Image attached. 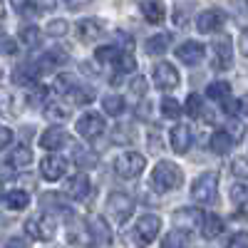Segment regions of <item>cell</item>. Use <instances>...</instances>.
Masks as SVG:
<instances>
[{
  "label": "cell",
  "mask_w": 248,
  "mask_h": 248,
  "mask_svg": "<svg viewBox=\"0 0 248 248\" xmlns=\"http://www.w3.org/2000/svg\"><path fill=\"white\" fill-rule=\"evenodd\" d=\"M181 181H184V171L171 161H159L156 167L152 169V186L156 191H161V194L179 189Z\"/></svg>",
  "instance_id": "1"
},
{
  "label": "cell",
  "mask_w": 248,
  "mask_h": 248,
  "mask_svg": "<svg viewBox=\"0 0 248 248\" xmlns=\"http://www.w3.org/2000/svg\"><path fill=\"white\" fill-rule=\"evenodd\" d=\"M159 231H161V218L156 216V214H144L137 223H134V243L139 246V248H147V246H152V241L159 236Z\"/></svg>",
  "instance_id": "2"
},
{
  "label": "cell",
  "mask_w": 248,
  "mask_h": 248,
  "mask_svg": "<svg viewBox=\"0 0 248 248\" xmlns=\"http://www.w3.org/2000/svg\"><path fill=\"white\" fill-rule=\"evenodd\" d=\"M144 169H147V159L139 152H122L114 159V171L122 179H137Z\"/></svg>",
  "instance_id": "3"
},
{
  "label": "cell",
  "mask_w": 248,
  "mask_h": 248,
  "mask_svg": "<svg viewBox=\"0 0 248 248\" xmlns=\"http://www.w3.org/2000/svg\"><path fill=\"white\" fill-rule=\"evenodd\" d=\"M218 189V174L216 171H203L191 184V199L196 203H211Z\"/></svg>",
  "instance_id": "4"
},
{
  "label": "cell",
  "mask_w": 248,
  "mask_h": 248,
  "mask_svg": "<svg viewBox=\"0 0 248 248\" xmlns=\"http://www.w3.org/2000/svg\"><path fill=\"white\" fill-rule=\"evenodd\" d=\"M25 231L35 241H52L57 233V221L52 218V214H40L25 221Z\"/></svg>",
  "instance_id": "5"
},
{
  "label": "cell",
  "mask_w": 248,
  "mask_h": 248,
  "mask_svg": "<svg viewBox=\"0 0 248 248\" xmlns=\"http://www.w3.org/2000/svg\"><path fill=\"white\" fill-rule=\"evenodd\" d=\"M134 211V199L124 191H112L107 199V214L114 218V223H124Z\"/></svg>",
  "instance_id": "6"
},
{
  "label": "cell",
  "mask_w": 248,
  "mask_h": 248,
  "mask_svg": "<svg viewBox=\"0 0 248 248\" xmlns=\"http://www.w3.org/2000/svg\"><path fill=\"white\" fill-rule=\"evenodd\" d=\"M75 129H77V134H79L82 139L92 141V139L102 137V132L107 129V122H105V117H102L99 112H87V114H82V117L77 119Z\"/></svg>",
  "instance_id": "7"
},
{
  "label": "cell",
  "mask_w": 248,
  "mask_h": 248,
  "mask_svg": "<svg viewBox=\"0 0 248 248\" xmlns=\"http://www.w3.org/2000/svg\"><path fill=\"white\" fill-rule=\"evenodd\" d=\"M67 171H70V164H67L65 156H60V154H50V156H45L43 161H40V174H43V179L50 181V184L65 179Z\"/></svg>",
  "instance_id": "8"
},
{
  "label": "cell",
  "mask_w": 248,
  "mask_h": 248,
  "mask_svg": "<svg viewBox=\"0 0 248 248\" xmlns=\"http://www.w3.org/2000/svg\"><path fill=\"white\" fill-rule=\"evenodd\" d=\"M152 77H154V85L159 90H176L179 87V70L171 65V62H159V65L152 70Z\"/></svg>",
  "instance_id": "9"
},
{
  "label": "cell",
  "mask_w": 248,
  "mask_h": 248,
  "mask_svg": "<svg viewBox=\"0 0 248 248\" xmlns=\"http://www.w3.org/2000/svg\"><path fill=\"white\" fill-rule=\"evenodd\" d=\"M226 25V13L221 8H211V10H203L199 17H196V28L199 32L203 35H211V32H218L221 28Z\"/></svg>",
  "instance_id": "10"
},
{
  "label": "cell",
  "mask_w": 248,
  "mask_h": 248,
  "mask_svg": "<svg viewBox=\"0 0 248 248\" xmlns=\"http://www.w3.org/2000/svg\"><path fill=\"white\" fill-rule=\"evenodd\" d=\"M176 60L184 62V65H189V67H196L199 62L206 57V47L201 43H196V40H186V43H181L176 47Z\"/></svg>",
  "instance_id": "11"
},
{
  "label": "cell",
  "mask_w": 248,
  "mask_h": 248,
  "mask_svg": "<svg viewBox=\"0 0 248 248\" xmlns=\"http://www.w3.org/2000/svg\"><path fill=\"white\" fill-rule=\"evenodd\" d=\"M90 191H92V186H90V176L87 174H75L70 181H67V186H65V196L67 199H72V201H85L87 196H90Z\"/></svg>",
  "instance_id": "12"
},
{
  "label": "cell",
  "mask_w": 248,
  "mask_h": 248,
  "mask_svg": "<svg viewBox=\"0 0 248 248\" xmlns=\"http://www.w3.org/2000/svg\"><path fill=\"white\" fill-rule=\"evenodd\" d=\"M67 241L72 246H79V248H92L94 246V238L90 233V226L85 221H72L70 229H67Z\"/></svg>",
  "instance_id": "13"
},
{
  "label": "cell",
  "mask_w": 248,
  "mask_h": 248,
  "mask_svg": "<svg viewBox=\"0 0 248 248\" xmlns=\"http://www.w3.org/2000/svg\"><path fill=\"white\" fill-rule=\"evenodd\" d=\"M65 62H67V52H65V50H60V47H55V50L45 52L43 57L37 60L35 70H37V75H47V72L57 70L60 65H65Z\"/></svg>",
  "instance_id": "14"
},
{
  "label": "cell",
  "mask_w": 248,
  "mask_h": 248,
  "mask_svg": "<svg viewBox=\"0 0 248 248\" xmlns=\"http://www.w3.org/2000/svg\"><path fill=\"white\" fill-rule=\"evenodd\" d=\"M169 144L176 154H186L191 147V129L186 124H176V127L169 132Z\"/></svg>",
  "instance_id": "15"
},
{
  "label": "cell",
  "mask_w": 248,
  "mask_h": 248,
  "mask_svg": "<svg viewBox=\"0 0 248 248\" xmlns=\"http://www.w3.org/2000/svg\"><path fill=\"white\" fill-rule=\"evenodd\" d=\"M65 141H67V132L62 127H47L43 134H40V147L47 149V152H57Z\"/></svg>",
  "instance_id": "16"
},
{
  "label": "cell",
  "mask_w": 248,
  "mask_h": 248,
  "mask_svg": "<svg viewBox=\"0 0 248 248\" xmlns=\"http://www.w3.org/2000/svg\"><path fill=\"white\" fill-rule=\"evenodd\" d=\"M87 226H90V233H92V238H94V246H107V243H112V231H109L107 221L102 218V216L87 218Z\"/></svg>",
  "instance_id": "17"
},
{
  "label": "cell",
  "mask_w": 248,
  "mask_h": 248,
  "mask_svg": "<svg viewBox=\"0 0 248 248\" xmlns=\"http://www.w3.org/2000/svg\"><path fill=\"white\" fill-rule=\"evenodd\" d=\"M231 40H218V43L214 45V67L216 70H229L231 67V62H233V57H231Z\"/></svg>",
  "instance_id": "18"
},
{
  "label": "cell",
  "mask_w": 248,
  "mask_h": 248,
  "mask_svg": "<svg viewBox=\"0 0 248 248\" xmlns=\"http://www.w3.org/2000/svg\"><path fill=\"white\" fill-rule=\"evenodd\" d=\"M141 15H144V20H147V23L161 25L164 17H167V10H164L161 0H144V3H141Z\"/></svg>",
  "instance_id": "19"
},
{
  "label": "cell",
  "mask_w": 248,
  "mask_h": 248,
  "mask_svg": "<svg viewBox=\"0 0 248 248\" xmlns=\"http://www.w3.org/2000/svg\"><path fill=\"white\" fill-rule=\"evenodd\" d=\"M45 114L52 122H67L72 117L70 102L67 99H52V102H47V105H45Z\"/></svg>",
  "instance_id": "20"
},
{
  "label": "cell",
  "mask_w": 248,
  "mask_h": 248,
  "mask_svg": "<svg viewBox=\"0 0 248 248\" xmlns=\"http://www.w3.org/2000/svg\"><path fill=\"white\" fill-rule=\"evenodd\" d=\"M233 139H231V134L229 132H223V129H216V132H211V139H209V149L214 152V154H226V152H231V147H233Z\"/></svg>",
  "instance_id": "21"
},
{
  "label": "cell",
  "mask_w": 248,
  "mask_h": 248,
  "mask_svg": "<svg viewBox=\"0 0 248 248\" xmlns=\"http://www.w3.org/2000/svg\"><path fill=\"white\" fill-rule=\"evenodd\" d=\"M3 201H5V206L10 211H23V209L30 206V194L23 191V189H10V191H5Z\"/></svg>",
  "instance_id": "22"
},
{
  "label": "cell",
  "mask_w": 248,
  "mask_h": 248,
  "mask_svg": "<svg viewBox=\"0 0 248 248\" xmlns=\"http://www.w3.org/2000/svg\"><path fill=\"white\" fill-rule=\"evenodd\" d=\"M77 35H79V40H85V43L99 40V35H102V25H99V20H92V17L79 20V23H77Z\"/></svg>",
  "instance_id": "23"
},
{
  "label": "cell",
  "mask_w": 248,
  "mask_h": 248,
  "mask_svg": "<svg viewBox=\"0 0 248 248\" xmlns=\"http://www.w3.org/2000/svg\"><path fill=\"white\" fill-rule=\"evenodd\" d=\"M189 243H191L189 231L186 229H174V231H169L167 236H164L161 248H189Z\"/></svg>",
  "instance_id": "24"
},
{
  "label": "cell",
  "mask_w": 248,
  "mask_h": 248,
  "mask_svg": "<svg viewBox=\"0 0 248 248\" xmlns=\"http://www.w3.org/2000/svg\"><path fill=\"white\" fill-rule=\"evenodd\" d=\"M201 231H203V236L206 238H216L221 231H223V221H221V216L218 214H203L201 216Z\"/></svg>",
  "instance_id": "25"
},
{
  "label": "cell",
  "mask_w": 248,
  "mask_h": 248,
  "mask_svg": "<svg viewBox=\"0 0 248 248\" xmlns=\"http://www.w3.org/2000/svg\"><path fill=\"white\" fill-rule=\"evenodd\" d=\"M169 45H171V35L169 32H159V35H152L144 47H147L149 55H164L169 50Z\"/></svg>",
  "instance_id": "26"
},
{
  "label": "cell",
  "mask_w": 248,
  "mask_h": 248,
  "mask_svg": "<svg viewBox=\"0 0 248 248\" xmlns=\"http://www.w3.org/2000/svg\"><path fill=\"white\" fill-rule=\"evenodd\" d=\"M102 109H105L109 117H119L124 109H127V99H124L122 94H107L105 99H102Z\"/></svg>",
  "instance_id": "27"
},
{
  "label": "cell",
  "mask_w": 248,
  "mask_h": 248,
  "mask_svg": "<svg viewBox=\"0 0 248 248\" xmlns=\"http://www.w3.org/2000/svg\"><path fill=\"white\" fill-rule=\"evenodd\" d=\"M206 94H209L211 99H216V102H223L226 99H231V85L226 79H218V82H211L209 87H206Z\"/></svg>",
  "instance_id": "28"
},
{
  "label": "cell",
  "mask_w": 248,
  "mask_h": 248,
  "mask_svg": "<svg viewBox=\"0 0 248 248\" xmlns=\"http://www.w3.org/2000/svg\"><path fill=\"white\" fill-rule=\"evenodd\" d=\"M67 102H72V105H90V102H94V92L87 90V87H70L67 90Z\"/></svg>",
  "instance_id": "29"
},
{
  "label": "cell",
  "mask_w": 248,
  "mask_h": 248,
  "mask_svg": "<svg viewBox=\"0 0 248 248\" xmlns=\"http://www.w3.org/2000/svg\"><path fill=\"white\" fill-rule=\"evenodd\" d=\"M30 161H32V149L28 147V144H17V147L13 149V154H10V164L13 167H28Z\"/></svg>",
  "instance_id": "30"
},
{
  "label": "cell",
  "mask_w": 248,
  "mask_h": 248,
  "mask_svg": "<svg viewBox=\"0 0 248 248\" xmlns=\"http://www.w3.org/2000/svg\"><path fill=\"white\" fill-rule=\"evenodd\" d=\"M114 65H117V72H122V75H129V72H134L137 70V60H134V55L129 52V50H119V55H117V60H114Z\"/></svg>",
  "instance_id": "31"
},
{
  "label": "cell",
  "mask_w": 248,
  "mask_h": 248,
  "mask_svg": "<svg viewBox=\"0 0 248 248\" xmlns=\"http://www.w3.org/2000/svg\"><path fill=\"white\" fill-rule=\"evenodd\" d=\"M20 40H23L28 47H37L40 43H43V32H40L35 25H25L23 30H20Z\"/></svg>",
  "instance_id": "32"
},
{
  "label": "cell",
  "mask_w": 248,
  "mask_h": 248,
  "mask_svg": "<svg viewBox=\"0 0 248 248\" xmlns=\"http://www.w3.org/2000/svg\"><path fill=\"white\" fill-rule=\"evenodd\" d=\"M0 112L8 114V117L17 114V112H15V94H13V90H8V87H0Z\"/></svg>",
  "instance_id": "33"
},
{
  "label": "cell",
  "mask_w": 248,
  "mask_h": 248,
  "mask_svg": "<svg viewBox=\"0 0 248 248\" xmlns=\"http://www.w3.org/2000/svg\"><path fill=\"white\" fill-rule=\"evenodd\" d=\"M161 117H167V119H179L181 117V105L174 97H164L161 99Z\"/></svg>",
  "instance_id": "34"
},
{
  "label": "cell",
  "mask_w": 248,
  "mask_h": 248,
  "mask_svg": "<svg viewBox=\"0 0 248 248\" xmlns=\"http://www.w3.org/2000/svg\"><path fill=\"white\" fill-rule=\"evenodd\" d=\"M186 114L194 117V119L203 114V99H201V94L191 92L189 97H186Z\"/></svg>",
  "instance_id": "35"
},
{
  "label": "cell",
  "mask_w": 248,
  "mask_h": 248,
  "mask_svg": "<svg viewBox=\"0 0 248 248\" xmlns=\"http://www.w3.org/2000/svg\"><path fill=\"white\" fill-rule=\"evenodd\" d=\"M129 129H132V124H119V127H114L112 129V141L114 144H129L134 139V132H129Z\"/></svg>",
  "instance_id": "36"
},
{
  "label": "cell",
  "mask_w": 248,
  "mask_h": 248,
  "mask_svg": "<svg viewBox=\"0 0 248 248\" xmlns=\"http://www.w3.org/2000/svg\"><path fill=\"white\" fill-rule=\"evenodd\" d=\"M45 30H47L50 37H62V35L70 32V23H67V20H50Z\"/></svg>",
  "instance_id": "37"
},
{
  "label": "cell",
  "mask_w": 248,
  "mask_h": 248,
  "mask_svg": "<svg viewBox=\"0 0 248 248\" xmlns=\"http://www.w3.org/2000/svg\"><path fill=\"white\" fill-rule=\"evenodd\" d=\"M117 55H119V50L114 47V45H102V47H97V52H94V60L97 62H114L117 60Z\"/></svg>",
  "instance_id": "38"
},
{
  "label": "cell",
  "mask_w": 248,
  "mask_h": 248,
  "mask_svg": "<svg viewBox=\"0 0 248 248\" xmlns=\"http://www.w3.org/2000/svg\"><path fill=\"white\" fill-rule=\"evenodd\" d=\"M231 201L238 206V209H243V206H246V184L243 181H238L236 186H233V189H231Z\"/></svg>",
  "instance_id": "39"
},
{
  "label": "cell",
  "mask_w": 248,
  "mask_h": 248,
  "mask_svg": "<svg viewBox=\"0 0 248 248\" xmlns=\"http://www.w3.org/2000/svg\"><path fill=\"white\" fill-rule=\"evenodd\" d=\"M231 171L238 176V181L246 179V174H248V169H246V156H236V159L231 161Z\"/></svg>",
  "instance_id": "40"
},
{
  "label": "cell",
  "mask_w": 248,
  "mask_h": 248,
  "mask_svg": "<svg viewBox=\"0 0 248 248\" xmlns=\"http://www.w3.org/2000/svg\"><path fill=\"white\" fill-rule=\"evenodd\" d=\"M129 90L137 94V97H144V92H147V77H141V75H137L134 79H132V85H129Z\"/></svg>",
  "instance_id": "41"
},
{
  "label": "cell",
  "mask_w": 248,
  "mask_h": 248,
  "mask_svg": "<svg viewBox=\"0 0 248 248\" xmlns=\"http://www.w3.org/2000/svg\"><path fill=\"white\" fill-rule=\"evenodd\" d=\"M70 87H72V79H70L67 75H57L55 82H52V90H55V92H67Z\"/></svg>",
  "instance_id": "42"
},
{
  "label": "cell",
  "mask_w": 248,
  "mask_h": 248,
  "mask_svg": "<svg viewBox=\"0 0 248 248\" xmlns=\"http://www.w3.org/2000/svg\"><path fill=\"white\" fill-rule=\"evenodd\" d=\"M229 248H248V236H246V231L233 233L231 241H229Z\"/></svg>",
  "instance_id": "43"
},
{
  "label": "cell",
  "mask_w": 248,
  "mask_h": 248,
  "mask_svg": "<svg viewBox=\"0 0 248 248\" xmlns=\"http://www.w3.org/2000/svg\"><path fill=\"white\" fill-rule=\"evenodd\" d=\"M0 248H28V241L20 238V236H10V238H5L3 243H0Z\"/></svg>",
  "instance_id": "44"
},
{
  "label": "cell",
  "mask_w": 248,
  "mask_h": 248,
  "mask_svg": "<svg viewBox=\"0 0 248 248\" xmlns=\"http://www.w3.org/2000/svg\"><path fill=\"white\" fill-rule=\"evenodd\" d=\"M10 141H13V132L5 127V124H0V152L8 149V147H10Z\"/></svg>",
  "instance_id": "45"
},
{
  "label": "cell",
  "mask_w": 248,
  "mask_h": 248,
  "mask_svg": "<svg viewBox=\"0 0 248 248\" xmlns=\"http://www.w3.org/2000/svg\"><path fill=\"white\" fill-rule=\"evenodd\" d=\"M0 52H5V55H15V52H17V45L13 43L10 37H0Z\"/></svg>",
  "instance_id": "46"
},
{
  "label": "cell",
  "mask_w": 248,
  "mask_h": 248,
  "mask_svg": "<svg viewBox=\"0 0 248 248\" xmlns=\"http://www.w3.org/2000/svg\"><path fill=\"white\" fill-rule=\"evenodd\" d=\"M10 3H13V8L17 10V13H28L30 10V5H32V0H10Z\"/></svg>",
  "instance_id": "47"
},
{
  "label": "cell",
  "mask_w": 248,
  "mask_h": 248,
  "mask_svg": "<svg viewBox=\"0 0 248 248\" xmlns=\"http://www.w3.org/2000/svg\"><path fill=\"white\" fill-rule=\"evenodd\" d=\"M90 3V0H65V5L67 8H72V10H77V8H85Z\"/></svg>",
  "instance_id": "48"
},
{
  "label": "cell",
  "mask_w": 248,
  "mask_h": 248,
  "mask_svg": "<svg viewBox=\"0 0 248 248\" xmlns=\"http://www.w3.org/2000/svg\"><path fill=\"white\" fill-rule=\"evenodd\" d=\"M5 15V8H3V0H0V17H3Z\"/></svg>",
  "instance_id": "49"
}]
</instances>
